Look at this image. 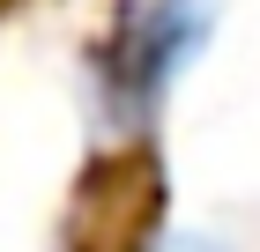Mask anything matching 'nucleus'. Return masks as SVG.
Returning <instances> with one entry per match:
<instances>
[{"instance_id":"nucleus-1","label":"nucleus","mask_w":260,"mask_h":252,"mask_svg":"<svg viewBox=\"0 0 260 252\" xmlns=\"http://www.w3.org/2000/svg\"><path fill=\"white\" fill-rule=\"evenodd\" d=\"M208 38H216L208 0H119L112 22L75 59V97H82L89 141L97 149H134L164 119L186 67L208 52Z\"/></svg>"},{"instance_id":"nucleus-2","label":"nucleus","mask_w":260,"mask_h":252,"mask_svg":"<svg viewBox=\"0 0 260 252\" xmlns=\"http://www.w3.org/2000/svg\"><path fill=\"white\" fill-rule=\"evenodd\" d=\"M126 252H238V245L223 230H201V223H149L126 237Z\"/></svg>"},{"instance_id":"nucleus-3","label":"nucleus","mask_w":260,"mask_h":252,"mask_svg":"<svg viewBox=\"0 0 260 252\" xmlns=\"http://www.w3.org/2000/svg\"><path fill=\"white\" fill-rule=\"evenodd\" d=\"M52 252H89V245H82L75 230H60V237H52Z\"/></svg>"}]
</instances>
